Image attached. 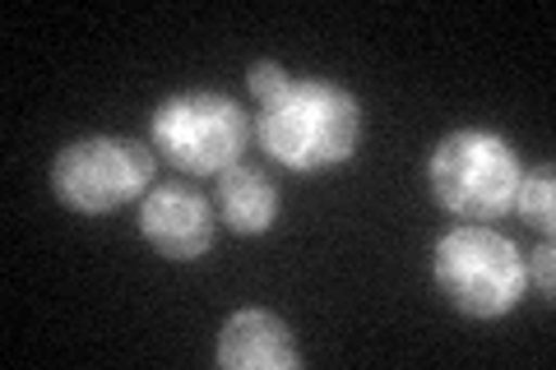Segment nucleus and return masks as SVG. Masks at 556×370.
<instances>
[{
	"mask_svg": "<svg viewBox=\"0 0 556 370\" xmlns=\"http://www.w3.org/2000/svg\"><path fill=\"white\" fill-rule=\"evenodd\" d=\"M255 139L288 171L343 167L362 144V107L348 88L329 79H298L260 102Z\"/></svg>",
	"mask_w": 556,
	"mask_h": 370,
	"instance_id": "nucleus-1",
	"label": "nucleus"
},
{
	"mask_svg": "<svg viewBox=\"0 0 556 370\" xmlns=\"http://www.w3.org/2000/svg\"><path fill=\"white\" fill-rule=\"evenodd\" d=\"M431 273H437L445 302L468 320H501L519 306L529 288L519 245L482 222H464L445 232L431 251Z\"/></svg>",
	"mask_w": 556,
	"mask_h": 370,
	"instance_id": "nucleus-2",
	"label": "nucleus"
},
{
	"mask_svg": "<svg viewBox=\"0 0 556 370\" xmlns=\"http://www.w3.org/2000/svg\"><path fill=\"white\" fill-rule=\"evenodd\" d=\"M519 157L492 130H455L431 149L427 186L445 214L464 222H492L510 214L519 190Z\"/></svg>",
	"mask_w": 556,
	"mask_h": 370,
	"instance_id": "nucleus-3",
	"label": "nucleus"
},
{
	"mask_svg": "<svg viewBox=\"0 0 556 370\" xmlns=\"http://www.w3.org/2000/svg\"><path fill=\"white\" fill-rule=\"evenodd\" d=\"M153 186V153L126 135H89L75 139L51 163V195L70 214L108 218L121 204L149 195Z\"/></svg>",
	"mask_w": 556,
	"mask_h": 370,
	"instance_id": "nucleus-4",
	"label": "nucleus"
},
{
	"mask_svg": "<svg viewBox=\"0 0 556 370\" xmlns=\"http://www.w3.org/2000/svg\"><path fill=\"white\" fill-rule=\"evenodd\" d=\"M247 139V112L214 88L172 93L153 112V149L190 176H223L228 167H237Z\"/></svg>",
	"mask_w": 556,
	"mask_h": 370,
	"instance_id": "nucleus-5",
	"label": "nucleus"
},
{
	"mask_svg": "<svg viewBox=\"0 0 556 370\" xmlns=\"http://www.w3.org/2000/svg\"><path fill=\"white\" fill-rule=\"evenodd\" d=\"M139 232H144V241L163 259L195 264L214 251L218 208L200 190H190L181 181H163V186H149V195L139 200Z\"/></svg>",
	"mask_w": 556,
	"mask_h": 370,
	"instance_id": "nucleus-6",
	"label": "nucleus"
},
{
	"mask_svg": "<svg viewBox=\"0 0 556 370\" xmlns=\"http://www.w3.org/2000/svg\"><path fill=\"white\" fill-rule=\"evenodd\" d=\"M218 366L223 370H298L302 352L292 329L274 310H237L218 329Z\"/></svg>",
	"mask_w": 556,
	"mask_h": 370,
	"instance_id": "nucleus-7",
	"label": "nucleus"
},
{
	"mask_svg": "<svg viewBox=\"0 0 556 370\" xmlns=\"http://www.w3.org/2000/svg\"><path fill=\"white\" fill-rule=\"evenodd\" d=\"M214 208L237 237H265L274 227V218H278V190L260 167L237 163V167H228L218 176Z\"/></svg>",
	"mask_w": 556,
	"mask_h": 370,
	"instance_id": "nucleus-8",
	"label": "nucleus"
},
{
	"mask_svg": "<svg viewBox=\"0 0 556 370\" xmlns=\"http://www.w3.org/2000/svg\"><path fill=\"white\" fill-rule=\"evenodd\" d=\"M510 208L529 227H538V232H552V222H556V176H552L547 163L519 176V190H515V204Z\"/></svg>",
	"mask_w": 556,
	"mask_h": 370,
	"instance_id": "nucleus-9",
	"label": "nucleus"
},
{
	"mask_svg": "<svg viewBox=\"0 0 556 370\" xmlns=\"http://www.w3.org/2000/svg\"><path fill=\"white\" fill-rule=\"evenodd\" d=\"M247 84H251L255 102H269L274 93H283V88H288V69L278 65V61H255L247 69Z\"/></svg>",
	"mask_w": 556,
	"mask_h": 370,
	"instance_id": "nucleus-10",
	"label": "nucleus"
},
{
	"mask_svg": "<svg viewBox=\"0 0 556 370\" xmlns=\"http://www.w3.org/2000/svg\"><path fill=\"white\" fill-rule=\"evenodd\" d=\"M525 273L538 283V292L552 296V245H543V251L533 255V264H525Z\"/></svg>",
	"mask_w": 556,
	"mask_h": 370,
	"instance_id": "nucleus-11",
	"label": "nucleus"
}]
</instances>
